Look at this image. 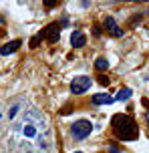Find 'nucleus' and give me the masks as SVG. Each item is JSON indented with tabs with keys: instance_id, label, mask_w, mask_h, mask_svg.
<instances>
[{
	"instance_id": "f257e3e1",
	"label": "nucleus",
	"mask_w": 149,
	"mask_h": 153,
	"mask_svg": "<svg viewBox=\"0 0 149 153\" xmlns=\"http://www.w3.org/2000/svg\"><path fill=\"white\" fill-rule=\"evenodd\" d=\"M111 127H113L115 135H117L121 141H135V139L139 137V125H137L135 119L129 117V115H123V113L113 115Z\"/></svg>"
},
{
	"instance_id": "f03ea898",
	"label": "nucleus",
	"mask_w": 149,
	"mask_h": 153,
	"mask_svg": "<svg viewBox=\"0 0 149 153\" xmlns=\"http://www.w3.org/2000/svg\"><path fill=\"white\" fill-rule=\"evenodd\" d=\"M91 131H93V125L87 119H79V121H75L71 125V133L75 139H87L91 135Z\"/></svg>"
},
{
	"instance_id": "423d86ee",
	"label": "nucleus",
	"mask_w": 149,
	"mask_h": 153,
	"mask_svg": "<svg viewBox=\"0 0 149 153\" xmlns=\"http://www.w3.org/2000/svg\"><path fill=\"white\" fill-rule=\"evenodd\" d=\"M71 45L75 46V48H81V46H85L87 45V36L83 34L81 30H75L71 34Z\"/></svg>"
},
{
	"instance_id": "0eeeda50",
	"label": "nucleus",
	"mask_w": 149,
	"mask_h": 153,
	"mask_svg": "<svg viewBox=\"0 0 149 153\" xmlns=\"http://www.w3.org/2000/svg\"><path fill=\"white\" fill-rule=\"evenodd\" d=\"M20 45H22L20 40H10L8 45L0 46V54H4V56H6V54H12V53H16V51L20 48Z\"/></svg>"
},
{
	"instance_id": "6e6552de",
	"label": "nucleus",
	"mask_w": 149,
	"mask_h": 153,
	"mask_svg": "<svg viewBox=\"0 0 149 153\" xmlns=\"http://www.w3.org/2000/svg\"><path fill=\"white\" fill-rule=\"evenodd\" d=\"M93 105H109V103H113V97H111L109 93H99V95H93Z\"/></svg>"
},
{
	"instance_id": "9d476101",
	"label": "nucleus",
	"mask_w": 149,
	"mask_h": 153,
	"mask_svg": "<svg viewBox=\"0 0 149 153\" xmlns=\"http://www.w3.org/2000/svg\"><path fill=\"white\" fill-rule=\"evenodd\" d=\"M131 95H133V91H131V89H121V91L117 93V97H115V99L117 101H127V99H131Z\"/></svg>"
},
{
	"instance_id": "f8f14e48",
	"label": "nucleus",
	"mask_w": 149,
	"mask_h": 153,
	"mask_svg": "<svg viewBox=\"0 0 149 153\" xmlns=\"http://www.w3.org/2000/svg\"><path fill=\"white\" fill-rule=\"evenodd\" d=\"M145 121H147V125H149V113H147V115H145Z\"/></svg>"
},
{
	"instance_id": "1a4fd4ad",
	"label": "nucleus",
	"mask_w": 149,
	"mask_h": 153,
	"mask_svg": "<svg viewBox=\"0 0 149 153\" xmlns=\"http://www.w3.org/2000/svg\"><path fill=\"white\" fill-rule=\"evenodd\" d=\"M95 69L97 71H107L109 69V61H107L105 56H99V59L95 61Z\"/></svg>"
},
{
	"instance_id": "39448f33",
	"label": "nucleus",
	"mask_w": 149,
	"mask_h": 153,
	"mask_svg": "<svg viewBox=\"0 0 149 153\" xmlns=\"http://www.w3.org/2000/svg\"><path fill=\"white\" fill-rule=\"evenodd\" d=\"M40 36L44 38V40H48V42H56V40H59V36H61V26H59V22L48 24L47 28L40 32Z\"/></svg>"
},
{
	"instance_id": "20e7f679",
	"label": "nucleus",
	"mask_w": 149,
	"mask_h": 153,
	"mask_svg": "<svg viewBox=\"0 0 149 153\" xmlns=\"http://www.w3.org/2000/svg\"><path fill=\"white\" fill-rule=\"evenodd\" d=\"M103 28H105V32H107V34H111V36H115V38L123 36V28L117 24V20H115L113 16H107V18H105Z\"/></svg>"
},
{
	"instance_id": "7ed1b4c3",
	"label": "nucleus",
	"mask_w": 149,
	"mask_h": 153,
	"mask_svg": "<svg viewBox=\"0 0 149 153\" xmlns=\"http://www.w3.org/2000/svg\"><path fill=\"white\" fill-rule=\"evenodd\" d=\"M89 87H91V76H87V75H79L71 81V91L75 93V95L85 93Z\"/></svg>"
},
{
	"instance_id": "ddd939ff",
	"label": "nucleus",
	"mask_w": 149,
	"mask_h": 153,
	"mask_svg": "<svg viewBox=\"0 0 149 153\" xmlns=\"http://www.w3.org/2000/svg\"><path fill=\"white\" fill-rule=\"evenodd\" d=\"M75 153H83V151H75Z\"/></svg>"
},
{
	"instance_id": "9b49d317",
	"label": "nucleus",
	"mask_w": 149,
	"mask_h": 153,
	"mask_svg": "<svg viewBox=\"0 0 149 153\" xmlns=\"http://www.w3.org/2000/svg\"><path fill=\"white\" fill-rule=\"evenodd\" d=\"M99 83H101V85H109V79H105V76H101V79H99Z\"/></svg>"
}]
</instances>
